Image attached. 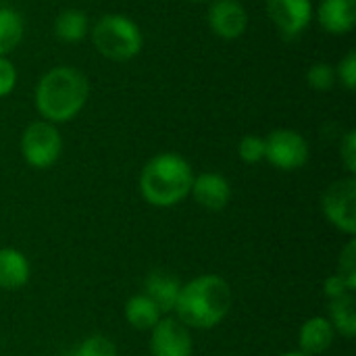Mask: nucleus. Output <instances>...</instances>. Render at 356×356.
<instances>
[{
    "label": "nucleus",
    "instance_id": "cd10ccee",
    "mask_svg": "<svg viewBox=\"0 0 356 356\" xmlns=\"http://www.w3.org/2000/svg\"><path fill=\"white\" fill-rule=\"evenodd\" d=\"M280 356H309V355H305L302 350H294V353H284V355H280Z\"/></svg>",
    "mask_w": 356,
    "mask_h": 356
},
{
    "label": "nucleus",
    "instance_id": "0eeeda50",
    "mask_svg": "<svg viewBox=\"0 0 356 356\" xmlns=\"http://www.w3.org/2000/svg\"><path fill=\"white\" fill-rule=\"evenodd\" d=\"M265 161L282 171H296L309 161V142L294 129H275L265 138Z\"/></svg>",
    "mask_w": 356,
    "mask_h": 356
},
{
    "label": "nucleus",
    "instance_id": "f3484780",
    "mask_svg": "<svg viewBox=\"0 0 356 356\" xmlns=\"http://www.w3.org/2000/svg\"><path fill=\"white\" fill-rule=\"evenodd\" d=\"M125 319L134 330L146 332V330H152L161 321V311L154 307V302L146 294H138L127 300Z\"/></svg>",
    "mask_w": 356,
    "mask_h": 356
},
{
    "label": "nucleus",
    "instance_id": "f03ea898",
    "mask_svg": "<svg viewBox=\"0 0 356 356\" xmlns=\"http://www.w3.org/2000/svg\"><path fill=\"white\" fill-rule=\"evenodd\" d=\"M232 309L229 284L219 275H200L181 286L175 313L186 327L211 330L219 325Z\"/></svg>",
    "mask_w": 356,
    "mask_h": 356
},
{
    "label": "nucleus",
    "instance_id": "6ab92c4d",
    "mask_svg": "<svg viewBox=\"0 0 356 356\" xmlns=\"http://www.w3.org/2000/svg\"><path fill=\"white\" fill-rule=\"evenodd\" d=\"M330 313H332V325L336 332H340L344 338H355L356 336V311L355 296L346 294L342 298L330 300Z\"/></svg>",
    "mask_w": 356,
    "mask_h": 356
},
{
    "label": "nucleus",
    "instance_id": "dca6fc26",
    "mask_svg": "<svg viewBox=\"0 0 356 356\" xmlns=\"http://www.w3.org/2000/svg\"><path fill=\"white\" fill-rule=\"evenodd\" d=\"M88 27H90L88 15L79 8H65L56 15V21H54L56 38L67 44L81 42L88 35Z\"/></svg>",
    "mask_w": 356,
    "mask_h": 356
},
{
    "label": "nucleus",
    "instance_id": "1a4fd4ad",
    "mask_svg": "<svg viewBox=\"0 0 356 356\" xmlns=\"http://www.w3.org/2000/svg\"><path fill=\"white\" fill-rule=\"evenodd\" d=\"M152 356H190L192 355V336L190 330L173 317L161 319L152 327L150 338Z\"/></svg>",
    "mask_w": 356,
    "mask_h": 356
},
{
    "label": "nucleus",
    "instance_id": "412c9836",
    "mask_svg": "<svg viewBox=\"0 0 356 356\" xmlns=\"http://www.w3.org/2000/svg\"><path fill=\"white\" fill-rule=\"evenodd\" d=\"M238 154L248 165H257V163L265 161V138L254 136V134L244 136L238 144Z\"/></svg>",
    "mask_w": 356,
    "mask_h": 356
},
{
    "label": "nucleus",
    "instance_id": "c85d7f7f",
    "mask_svg": "<svg viewBox=\"0 0 356 356\" xmlns=\"http://www.w3.org/2000/svg\"><path fill=\"white\" fill-rule=\"evenodd\" d=\"M190 2H209V0H190Z\"/></svg>",
    "mask_w": 356,
    "mask_h": 356
},
{
    "label": "nucleus",
    "instance_id": "b1692460",
    "mask_svg": "<svg viewBox=\"0 0 356 356\" xmlns=\"http://www.w3.org/2000/svg\"><path fill=\"white\" fill-rule=\"evenodd\" d=\"M336 77L340 79V83L346 88V90H356V52L350 50L342 60L340 65L336 67Z\"/></svg>",
    "mask_w": 356,
    "mask_h": 356
},
{
    "label": "nucleus",
    "instance_id": "6e6552de",
    "mask_svg": "<svg viewBox=\"0 0 356 356\" xmlns=\"http://www.w3.org/2000/svg\"><path fill=\"white\" fill-rule=\"evenodd\" d=\"M265 8L286 40L298 38L313 21L311 0H265Z\"/></svg>",
    "mask_w": 356,
    "mask_h": 356
},
{
    "label": "nucleus",
    "instance_id": "f257e3e1",
    "mask_svg": "<svg viewBox=\"0 0 356 356\" xmlns=\"http://www.w3.org/2000/svg\"><path fill=\"white\" fill-rule=\"evenodd\" d=\"M90 98V81L75 67H52L35 86V108L48 123H67L75 119Z\"/></svg>",
    "mask_w": 356,
    "mask_h": 356
},
{
    "label": "nucleus",
    "instance_id": "20e7f679",
    "mask_svg": "<svg viewBox=\"0 0 356 356\" xmlns=\"http://www.w3.org/2000/svg\"><path fill=\"white\" fill-rule=\"evenodd\" d=\"M92 44L104 58L125 63L142 52L144 38L136 21L119 13H108L94 23Z\"/></svg>",
    "mask_w": 356,
    "mask_h": 356
},
{
    "label": "nucleus",
    "instance_id": "ddd939ff",
    "mask_svg": "<svg viewBox=\"0 0 356 356\" xmlns=\"http://www.w3.org/2000/svg\"><path fill=\"white\" fill-rule=\"evenodd\" d=\"M179 290H181L179 280L169 271H152L146 277V296L154 302V307L161 313L175 311Z\"/></svg>",
    "mask_w": 356,
    "mask_h": 356
},
{
    "label": "nucleus",
    "instance_id": "5701e85b",
    "mask_svg": "<svg viewBox=\"0 0 356 356\" xmlns=\"http://www.w3.org/2000/svg\"><path fill=\"white\" fill-rule=\"evenodd\" d=\"M348 288L355 292L356 290V242H348V246L344 248L342 257H340V273H338Z\"/></svg>",
    "mask_w": 356,
    "mask_h": 356
},
{
    "label": "nucleus",
    "instance_id": "39448f33",
    "mask_svg": "<svg viewBox=\"0 0 356 356\" xmlns=\"http://www.w3.org/2000/svg\"><path fill=\"white\" fill-rule=\"evenodd\" d=\"M63 152V138L54 123L33 121L21 136V154L33 169L52 167Z\"/></svg>",
    "mask_w": 356,
    "mask_h": 356
},
{
    "label": "nucleus",
    "instance_id": "a211bd4d",
    "mask_svg": "<svg viewBox=\"0 0 356 356\" xmlns=\"http://www.w3.org/2000/svg\"><path fill=\"white\" fill-rule=\"evenodd\" d=\"M25 33V25H23V17L8 6L0 8V56H6L8 52H13Z\"/></svg>",
    "mask_w": 356,
    "mask_h": 356
},
{
    "label": "nucleus",
    "instance_id": "4be33fe9",
    "mask_svg": "<svg viewBox=\"0 0 356 356\" xmlns=\"http://www.w3.org/2000/svg\"><path fill=\"white\" fill-rule=\"evenodd\" d=\"M75 356H117L115 344L104 336H90L83 340V344L77 348Z\"/></svg>",
    "mask_w": 356,
    "mask_h": 356
},
{
    "label": "nucleus",
    "instance_id": "9d476101",
    "mask_svg": "<svg viewBox=\"0 0 356 356\" xmlns=\"http://www.w3.org/2000/svg\"><path fill=\"white\" fill-rule=\"evenodd\" d=\"M207 19L211 31L221 40H236L248 27V13L238 0H213Z\"/></svg>",
    "mask_w": 356,
    "mask_h": 356
},
{
    "label": "nucleus",
    "instance_id": "aec40b11",
    "mask_svg": "<svg viewBox=\"0 0 356 356\" xmlns=\"http://www.w3.org/2000/svg\"><path fill=\"white\" fill-rule=\"evenodd\" d=\"M336 67L330 63H315L307 71V83L317 92H327L336 86Z\"/></svg>",
    "mask_w": 356,
    "mask_h": 356
},
{
    "label": "nucleus",
    "instance_id": "bb28decb",
    "mask_svg": "<svg viewBox=\"0 0 356 356\" xmlns=\"http://www.w3.org/2000/svg\"><path fill=\"white\" fill-rule=\"evenodd\" d=\"M346 294H353V290L348 288V284L340 277V275H334L325 282V296L330 300H336V298H342Z\"/></svg>",
    "mask_w": 356,
    "mask_h": 356
},
{
    "label": "nucleus",
    "instance_id": "7ed1b4c3",
    "mask_svg": "<svg viewBox=\"0 0 356 356\" xmlns=\"http://www.w3.org/2000/svg\"><path fill=\"white\" fill-rule=\"evenodd\" d=\"M192 181L194 171L190 163L175 152H163L144 165L140 175V192L148 204L167 209L179 204L190 194Z\"/></svg>",
    "mask_w": 356,
    "mask_h": 356
},
{
    "label": "nucleus",
    "instance_id": "4468645a",
    "mask_svg": "<svg viewBox=\"0 0 356 356\" xmlns=\"http://www.w3.org/2000/svg\"><path fill=\"white\" fill-rule=\"evenodd\" d=\"M336 330L330 319L325 317H313L302 323L300 334H298V344L305 355H321L334 344Z\"/></svg>",
    "mask_w": 356,
    "mask_h": 356
},
{
    "label": "nucleus",
    "instance_id": "423d86ee",
    "mask_svg": "<svg viewBox=\"0 0 356 356\" xmlns=\"http://www.w3.org/2000/svg\"><path fill=\"white\" fill-rule=\"evenodd\" d=\"M321 209L330 223L340 232L355 236L356 234V179L355 175L334 181L323 198Z\"/></svg>",
    "mask_w": 356,
    "mask_h": 356
},
{
    "label": "nucleus",
    "instance_id": "9b49d317",
    "mask_svg": "<svg viewBox=\"0 0 356 356\" xmlns=\"http://www.w3.org/2000/svg\"><path fill=\"white\" fill-rule=\"evenodd\" d=\"M190 192L194 200L207 211H223L232 198V186L219 173H202L194 177Z\"/></svg>",
    "mask_w": 356,
    "mask_h": 356
},
{
    "label": "nucleus",
    "instance_id": "f8f14e48",
    "mask_svg": "<svg viewBox=\"0 0 356 356\" xmlns=\"http://www.w3.org/2000/svg\"><path fill=\"white\" fill-rule=\"evenodd\" d=\"M317 21L332 35L350 33L356 25V0H321Z\"/></svg>",
    "mask_w": 356,
    "mask_h": 356
},
{
    "label": "nucleus",
    "instance_id": "a878e982",
    "mask_svg": "<svg viewBox=\"0 0 356 356\" xmlns=\"http://www.w3.org/2000/svg\"><path fill=\"white\" fill-rule=\"evenodd\" d=\"M15 86H17V69L6 56H0V98L8 96L15 90Z\"/></svg>",
    "mask_w": 356,
    "mask_h": 356
},
{
    "label": "nucleus",
    "instance_id": "393cba45",
    "mask_svg": "<svg viewBox=\"0 0 356 356\" xmlns=\"http://www.w3.org/2000/svg\"><path fill=\"white\" fill-rule=\"evenodd\" d=\"M340 156H342V163H344L346 171H348L350 175H355L356 173V131L355 129H350V131L344 136V140H342V144H340Z\"/></svg>",
    "mask_w": 356,
    "mask_h": 356
},
{
    "label": "nucleus",
    "instance_id": "2eb2a0df",
    "mask_svg": "<svg viewBox=\"0 0 356 356\" xmlns=\"http://www.w3.org/2000/svg\"><path fill=\"white\" fill-rule=\"evenodd\" d=\"M29 261L17 248H0V290H19L29 282Z\"/></svg>",
    "mask_w": 356,
    "mask_h": 356
}]
</instances>
